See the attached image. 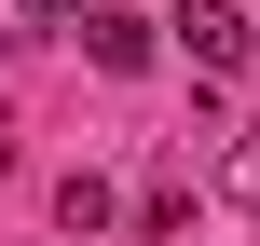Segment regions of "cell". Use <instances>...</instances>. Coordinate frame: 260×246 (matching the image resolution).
<instances>
[{
    "label": "cell",
    "instance_id": "5b68a950",
    "mask_svg": "<svg viewBox=\"0 0 260 246\" xmlns=\"http://www.w3.org/2000/svg\"><path fill=\"white\" fill-rule=\"evenodd\" d=\"M14 14H41V27H69V14H96V0H14Z\"/></svg>",
    "mask_w": 260,
    "mask_h": 246
},
{
    "label": "cell",
    "instance_id": "3957f363",
    "mask_svg": "<svg viewBox=\"0 0 260 246\" xmlns=\"http://www.w3.org/2000/svg\"><path fill=\"white\" fill-rule=\"evenodd\" d=\"M55 219H69V233H110L123 205H110V178H55Z\"/></svg>",
    "mask_w": 260,
    "mask_h": 246
},
{
    "label": "cell",
    "instance_id": "7a4b0ae2",
    "mask_svg": "<svg viewBox=\"0 0 260 246\" xmlns=\"http://www.w3.org/2000/svg\"><path fill=\"white\" fill-rule=\"evenodd\" d=\"M82 55H96L110 82H137V68L165 55V27H151V14H82Z\"/></svg>",
    "mask_w": 260,
    "mask_h": 246
},
{
    "label": "cell",
    "instance_id": "6da1fadb",
    "mask_svg": "<svg viewBox=\"0 0 260 246\" xmlns=\"http://www.w3.org/2000/svg\"><path fill=\"white\" fill-rule=\"evenodd\" d=\"M165 27H178V55H192V68H247V55H260V27H247V0H178Z\"/></svg>",
    "mask_w": 260,
    "mask_h": 246
},
{
    "label": "cell",
    "instance_id": "277c9868",
    "mask_svg": "<svg viewBox=\"0 0 260 246\" xmlns=\"http://www.w3.org/2000/svg\"><path fill=\"white\" fill-rule=\"evenodd\" d=\"M219 192H233V205L260 219V137H219Z\"/></svg>",
    "mask_w": 260,
    "mask_h": 246
}]
</instances>
